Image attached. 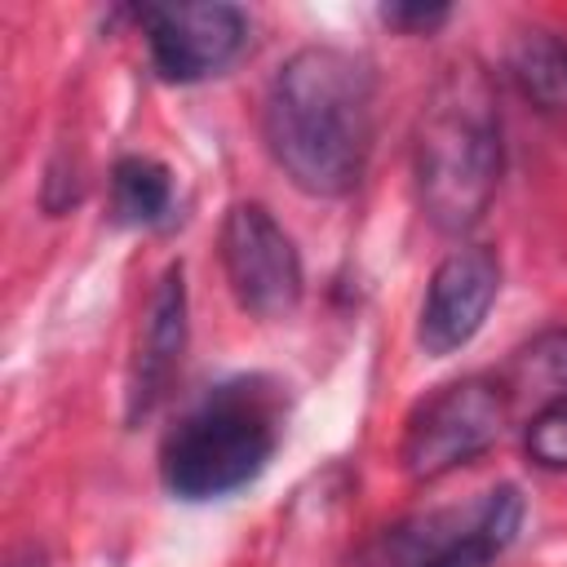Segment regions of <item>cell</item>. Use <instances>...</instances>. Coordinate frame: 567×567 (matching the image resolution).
Returning a JSON list of instances; mask_svg holds the SVG:
<instances>
[{
	"instance_id": "cell-1",
	"label": "cell",
	"mask_w": 567,
	"mask_h": 567,
	"mask_svg": "<svg viewBox=\"0 0 567 567\" xmlns=\"http://www.w3.org/2000/svg\"><path fill=\"white\" fill-rule=\"evenodd\" d=\"M261 137L275 168L310 199L350 195L377 142V75L341 44H301L266 89Z\"/></svg>"
},
{
	"instance_id": "cell-2",
	"label": "cell",
	"mask_w": 567,
	"mask_h": 567,
	"mask_svg": "<svg viewBox=\"0 0 567 567\" xmlns=\"http://www.w3.org/2000/svg\"><path fill=\"white\" fill-rule=\"evenodd\" d=\"M505 173V124L492 71L461 53L430 84L412 133V190L439 235H470Z\"/></svg>"
},
{
	"instance_id": "cell-3",
	"label": "cell",
	"mask_w": 567,
	"mask_h": 567,
	"mask_svg": "<svg viewBox=\"0 0 567 567\" xmlns=\"http://www.w3.org/2000/svg\"><path fill=\"white\" fill-rule=\"evenodd\" d=\"M284 439V385L248 372L208 385L159 443V483L177 501H217L248 487Z\"/></svg>"
},
{
	"instance_id": "cell-4",
	"label": "cell",
	"mask_w": 567,
	"mask_h": 567,
	"mask_svg": "<svg viewBox=\"0 0 567 567\" xmlns=\"http://www.w3.org/2000/svg\"><path fill=\"white\" fill-rule=\"evenodd\" d=\"M523 527V492L487 487L465 509H430L385 527L359 567H492Z\"/></svg>"
},
{
	"instance_id": "cell-5",
	"label": "cell",
	"mask_w": 567,
	"mask_h": 567,
	"mask_svg": "<svg viewBox=\"0 0 567 567\" xmlns=\"http://www.w3.org/2000/svg\"><path fill=\"white\" fill-rule=\"evenodd\" d=\"M509 394L501 385V377L487 372H470L456 377L447 385H439L434 394H425L408 425H403V443H399V465L412 483H434L452 470H461L465 461L483 456L509 425Z\"/></svg>"
},
{
	"instance_id": "cell-6",
	"label": "cell",
	"mask_w": 567,
	"mask_h": 567,
	"mask_svg": "<svg viewBox=\"0 0 567 567\" xmlns=\"http://www.w3.org/2000/svg\"><path fill=\"white\" fill-rule=\"evenodd\" d=\"M217 252H221V275L244 315L284 319L301 306V292H306L301 252L266 204L257 199L230 204L221 217Z\"/></svg>"
},
{
	"instance_id": "cell-7",
	"label": "cell",
	"mask_w": 567,
	"mask_h": 567,
	"mask_svg": "<svg viewBox=\"0 0 567 567\" xmlns=\"http://www.w3.org/2000/svg\"><path fill=\"white\" fill-rule=\"evenodd\" d=\"M133 18L146 35L155 75L168 84H199L221 75L248 49V13L226 0L142 4Z\"/></svg>"
},
{
	"instance_id": "cell-8",
	"label": "cell",
	"mask_w": 567,
	"mask_h": 567,
	"mask_svg": "<svg viewBox=\"0 0 567 567\" xmlns=\"http://www.w3.org/2000/svg\"><path fill=\"white\" fill-rule=\"evenodd\" d=\"M496 292H501L496 248L492 244L452 248L425 284V301H421V315H416V346L430 359H447V354L465 350L478 337Z\"/></svg>"
},
{
	"instance_id": "cell-9",
	"label": "cell",
	"mask_w": 567,
	"mask_h": 567,
	"mask_svg": "<svg viewBox=\"0 0 567 567\" xmlns=\"http://www.w3.org/2000/svg\"><path fill=\"white\" fill-rule=\"evenodd\" d=\"M182 350H186V270H182V261H173L146 301L133 368H128V421L133 425L142 416H151L155 403L164 399V390L182 363Z\"/></svg>"
},
{
	"instance_id": "cell-10",
	"label": "cell",
	"mask_w": 567,
	"mask_h": 567,
	"mask_svg": "<svg viewBox=\"0 0 567 567\" xmlns=\"http://www.w3.org/2000/svg\"><path fill=\"white\" fill-rule=\"evenodd\" d=\"M505 71L540 115L567 120V35L540 27L518 31L505 49Z\"/></svg>"
},
{
	"instance_id": "cell-11",
	"label": "cell",
	"mask_w": 567,
	"mask_h": 567,
	"mask_svg": "<svg viewBox=\"0 0 567 567\" xmlns=\"http://www.w3.org/2000/svg\"><path fill=\"white\" fill-rule=\"evenodd\" d=\"M111 208L124 226H159L173 208V173L155 155H120L111 168Z\"/></svg>"
},
{
	"instance_id": "cell-12",
	"label": "cell",
	"mask_w": 567,
	"mask_h": 567,
	"mask_svg": "<svg viewBox=\"0 0 567 567\" xmlns=\"http://www.w3.org/2000/svg\"><path fill=\"white\" fill-rule=\"evenodd\" d=\"M501 385H505L509 403L532 399L540 408V403L563 399L567 394V323L545 328L527 346H518L509 368L501 372Z\"/></svg>"
},
{
	"instance_id": "cell-13",
	"label": "cell",
	"mask_w": 567,
	"mask_h": 567,
	"mask_svg": "<svg viewBox=\"0 0 567 567\" xmlns=\"http://www.w3.org/2000/svg\"><path fill=\"white\" fill-rule=\"evenodd\" d=\"M523 452L536 470H567V394L532 412L523 430Z\"/></svg>"
},
{
	"instance_id": "cell-14",
	"label": "cell",
	"mask_w": 567,
	"mask_h": 567,
	"mask_svg": "<svg viewBox=\"0 0 567 567\" xmlns=\"http://www.w3.org/2000/svg\"><path fill=\"white\" fill-rule=\"evenodd\" d=\"M452 18V4H412V0H403V4H381V22L390 27V31H399V35H430V31H439L443 22Z\"/></svg>"
},
{
	"instance_id": "cell-15",
	"label": "cell",
	"mask_w": 567,
	"mask_h": 567,
	"mask_svg": "<svg viewBox=\"0 0 567 567\" xmlns=\"http://www.w3.org/2000/svg\"><path fill=\"white\" fill-rule=\"evenodd\" d=\"M40 563H44V554H40L35 545H22V549L9 558V567H40Z\"/></svg>"
}]
</instances>
